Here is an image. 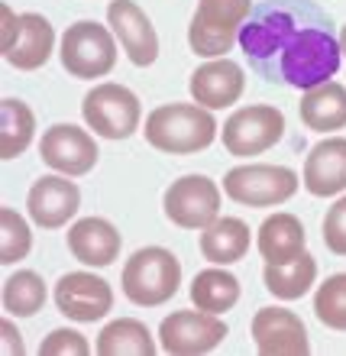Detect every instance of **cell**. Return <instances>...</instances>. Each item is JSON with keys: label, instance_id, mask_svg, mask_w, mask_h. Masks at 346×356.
<instances>
[{"label": "cell", "instance_id": "obj_1", "mask_svg": "<svg viewBox=\"0 0 346 356\" xmlns=\"http://www.w3.org/2000/svg\"><path fill=\"white\" fill-rule=\"evenodd\" d=\"M240 49L269 85L311 91L340 68V36L314 0H262L240 29Z\"/></svg>", "mask_w": 346, "mask_h": 356}, {"label": "cell", "instance_id": "obj_2", "mask_svg": "<svg viewBox=\"0 0 346 356\" xmlns=\"http://www.w3.org/2000/svg\"><path fill=\"white\" fill-rule=\"evenodd\" d=\"M217 136V120L201 104H162L146 117V143L159 152L191 156Z\"/></svg>", "mask_w": 346, "mask_h": 356}, {"label": "cell", "instance_id": "obj_3", "mask_svg": "<svg viewBox=\"0 0 346 356\" xmlns=\"http://www.w3.org/2000/svg\"><path fill=\"white\" fill-rule=\"evenodd\" d=\"M181 285V263L162 246H142L123 266V291L133 305L156 308L175 298Z\"/></svg>", "mask_w": 346, "mask_h": 356}, {"label": "cell", "instance_id": "obj_4", "mask_svg": "<svg viewBox=\"0 0 346 356\" xmlns=\"http://www.w3.org/2000/svg\"><path fill=\"white\" fill-rule=\"evenodd\" d=\"M249 13H253V0H197V10L188 26L191 52L201 58H220L224 52H230Z\"/></svg>", "mask_w": 346, "mask_h": 356}, {"label": "cell", "instance_id": "obj_5", "mask_svg": "<svg viewBox=\"0 0 346 356\" xmlns=\"http://www.w3.org/2000/svg\"><path fill=\"white\" fill-rule=\"evenodd\" d=\"M81 113H85V123L97 136H104V140H126L140 127L142 104L130 88L107 81V85H97L88 91Z\"/></svg>", "mask_w": 346, "mask_h": 356}, {"label": "cell", "instance_id": "obj_6", "mask_svg": "<svg viewBox=\"0 0 346 356\" xmlns=\"http://www.w3.org/2000/svg\"><path fill=\"white\" fill-rule=\"evenodd\" d=\"M62 65L75 78H104L117 65V42L110 29L94 19L68 26L62 36Z\"/></svg>", "mask_w": 346, "mask_h": 356}, {"label": "cell", "instance_id": "obj_7", "mask_svg": "<svg viewBox=\"0 0 346 356\" xmlns=\"http://www.w3.org/2000/svg\"><path fill=\"white\" fill-rule=\"evenodd\" d=\"M224 191L236 204L246 207H272L285 204L298 191V175L285 165H240L224 178Z\"/></svg>", "mask_w": 346, "mask_h": 356}, {"label": "cell", "instance_id": "obj_8", "mask_svg": "<svg viewBox=\"0 0 346 356\" xmlns=\"http://www.w3.org/2000/svg\"><path fill=\"white\" fill-rule=\"evenodd\" d=\"M285 136V113L269 104H253L230 113L224 123V146L233 156H259Z\"/></svg>", "mask_w": 346, "mask_h": 356}, {"label": "cell", "instance_id": "obj_9", "mask_svg": "<svg viewBox=\"0 0 346 356\" xmlns=\"http://www.w3.org/2000/svg\"><path fill=\"white\" fill-rule=\"evenodd\" d=\"M226 337V324L211 311H175L162 321L159 343L172 356H197L220 347Z\"/></svg>", "mask_w": 346, "mask_h": 356}, {"label": "cell", "instance_id": "obj_10", "mask_svg": "<svg viewBox=\"0 0 346 356\" xmlns=\"http://www.w3.org/2000/svg\"><path fill=\"white\" fill-rule=\"evenodd\" d=\"M162 204L172 224L185 227V230H204L220 217V191L211 178L185 175L169 185Z\"/></svg>", "mask_w": 346, "mask_h": 356}, {"label": "cell", "instance_id": "obj_11", "mask_svg": "<svg viewBox=\"0 0 346 356\" xmlns=\"http://www.w3.org/2000/svg\"><path fill=\"white\" fill-rule=\"evenodd\" d=\"M56 308L68 321L94 324L113 308V291L94 272H68L56 285Z\"/></svg>", "mask_w": 346, "mask_h": 356}, {"label": "cell", "instance_id": "obj_12", "mask_svg": "<svg viewBox=\"0 0 346 356\" xmlns=\"http://www.w3.org/2000/svg\"><path fill=\"white\" fill-rule=\"evenodd\" d=\"M253 343L262 356H308V327L295 311L262 308L253 318Z\"/></svg>", "mask_w": 346, "mask_h": 356}, {"label": "cell", "instance_id": "obj_13", "mask_svg": "<svg viewBox=\"0 0 346 356\" xmlns=\"http://www.w3.org/2000/svg\"><path fill=\"white\" fill-rule=\"evenodd\" d=\"M107 23H110L113 36L120 39V46L126 49L133 65H152L159 58V36L152 19L146 17V10L136 0H113L107 7Z\"/></svg>", "mask_w": 346, "mask_h": 356}, {"label": "cell", "instance_id": "obj_14", "mask_svg": "<svg viewBox=\"0 0 346 356\" xmlns=\"http://www.w3.org/2000/svg\"><path fill=\"white\" fill-rule=\"evenodd\" d=\"M39 156L49 169L62 172V175H88L97 165V143L91 133L78 130L72 123H58L46 130L39 143Z\"/></svg>", "mask_w": 346, "mask_h": 356}, {"label": "cell", "instance_id": "obj_15", "mask_svg": "<svg viewBox=\"0 0 346 356\" xmlns=\"http://www.w3.org/2000/svg\"><path fill=\"white\" fill-rule=\"evenodd\" d=\"M78 207H81V191H78L75 181H68V178H62V175H42L29 188L26 211H29V217H33L39 227H46V230L65 227L68 220L78 214Z\"/></svg>", "mask_w": 346, "mask_h": 356}, {"label": "cell", "instance_id": "obj_16", "mask_svg": "<svg viewBox=\"0 0 346 356\" xmlns=\"http://www.w3.org/2000/svg\"><path fill=\"white\" fill-rule=\"evenodd\" d=\"M246 88L243 68L230 62V58H211L191 75V97L207 111H220L240 101Z\"/></svg>", "mask_w": 346, "mask_h": 356}, {"label": "cell", "instance_id": "obj_17", "mask_svg": "<svg viewBox=\"0 0 346 356\" xmlns=\"http://www.w3.org/2000/svg\"><path fill=\"white\" fill-rule=\"evenodd\" d=\"M304 188L314 197H333L340 191H346V140L343 136L318 143L308 152Z\"/></svg>", "mask_w": 346, "mask_h": 356}, {"label": "cell", "instance_id": "obj_18", "mask_svg": "<svg viewBox=\"0 0 346 356\" xmlns=\"http://www.w3.org/2000/svg\"><path fill=\"white\" fill-rule=\"evenodd\" d=\"M68 250L81 259V263L101 269L110 266L120 256V234L110 220L104 217H81L78 224H72L68 230Z\"/></svg>", "mask_w": 346, "mask_h": 356}, {"label": "cell", "instance_id": "obj_19", "mask_svg": "<svg viewBox=\"0 0 346 356\" xmlns=\"http://www.w3.org/2000/svg\"><path fill=\"white\" fill-rule=\"evenodd\" d=\"M52 46H56L52 23H49L42 13H23V17H19V29H17V42L3 52V58H7L13 68L36 72V68H42L49 62Z\"/></svg>", "mask_w": 346, "mask_h": 356}, {"label": "cell", "instance_id": "obj_20", "mask_svg": "<svg viewBox=\"0 0 346 356\" xmlns=\"http://www.w3.org/2000/svg\"><path fill=\"white\" fill-rule=\"evenodd\" d=\"M308 236H304V224L295 214H272L262 220L259 227V256L265 263H291L298 259L304 250Z\"/></svg>", "mask_w": 346, "mask_h": 356}, {"label": "cell", "instance_id": "obj_21", "mask_svg": "<svg viewBox=\"0 0 346 356\" xmlns=\"http://www.w3.org/2000/svg\"><path fill=\"white\" fill-rule=\"evenodd\" d=\"M249 243H253V234L240 217H217L214 224L204 227V234H201V253L217 266L240 263L249 253Z\"/></svg>", "mask_w": 346, "mask_h": 356}, {"label": "cell", "instance_id": "obj_22", "mask_svg": "<svg viewBox=\"0 0 346 356\" xmlns=\"http://www.w3.org/2000/svg\"><path fill=\"white\" fill-rule=\"evenodd\" d=\"M301 120L318 133H333L346 127V88L337 81L318 85L301 97Z\"/></svg>", "mask_w": 346, "mask_h": 356}, {"label": "cell", "instance_id": "obj_23", "mask_svg": "<svg viewBox=\"0 0 346 356\" xmlns=\"http://www.w3.org/2000/svg\"><path fill=\"white\" fill-rule=\"evenodd\" d=\"M94 350L101 356H152L156 353V340L149 327L136 318H117L97 334Z\"/></svg>", "mask_w": 346, "mask_h": 356}, {"label": "cell", "instance_id": "obj_24", "mask_svg": "<svg viewBox=\"0 0 346 356\" xmlns=\"http://www.w3.org/2000/svg\"><path fill=\"white\" fill-rule=\"evenodd\" d=\"M265 289L275 295V298H285V301H295V298H304L318 279V259L311 253H301L298 259L291 263H265Z\"/></svg>", "mask_w": 346, "mask_h": 356}, {"label": "cell", "instance_id": "obj_25", "mask_svg": "<svg viewBox=\"0 0 346 356\" xmlns=\"http://www.w3.org/2000/svg\"><path fill=\"white\" fill-rule=\"evenodd\" d=\"M191 301L201 311L224 314L240 301V282L226 269H204L197 272L195 282H191Z\"/></svg>", "mask_w": 346, "mask_h": 356}, {"label": "cell", "instance_id": "obj_26", "mask_svg": "<svg viewBox=\"0 0 346 356\" xmlns=\"http://www.w3.org/2000/svg\"><path fill=\"white\" fill-rule=\"evenodd\" d=\"M46 298H49L46 282L33 269H19L3 282V311L10 318H33L36 311H42Z\"/></svg>", "mask_w": 346, "mask_h": 356}, {"label": "cell", "instance_id": "obj_27", "mask_svg": "<svg viewBox=\"0 0 346 356\" xmlns=\"http://www.w3.org/2000/svg\"><path fill=\"white\" fill-rule=\"evenodd\" d=\"M0 113H3L0 159H17L19 152L33 143V133H36V113L29 111V104L17 101V97H7V101L0 104Z\"/></svg>", "mask_w": 346, "mask_h": 356}, {"label": "cell", "instance_id": "obj_28", "mask_svg": "<svg viewBox=\"0 0 346 356\" xmlns=\"http://www.w3.org/2000/svg\"><path fill=\"white\" fill-rule=\"evenodd\" d=\"M33 250V230L13 207H0V263L13 266Z\"/></svg>", "mask_w": 346, "mask_h": 356}, {"label": "cell", "instance_id": "obj_29", "mask_svg": "<svg viewBox=\"0 0 346 356\" xmlns=\"http://www.w3.org/2000/svg\"><path fill=\"white\" fill-rule=\"evenodd\" d=\"M314 311H318L320 324L333 330H346V272L330 275L314 295Z\"/></svg>", "mask_w": 346, "mask_h": 356}, {"label": "cell", "instance_id": "obj_30", "mask_svg": "<svg viewBox=\"0 0 346 356\" xmlns=\"http://www.w3.org/2000/svg\"><path fill=\"white\" fill-rule=\"evenodd\" d=\"M42 356H88L91 347H88V340L72 327H62V330H52L46 340H42V347H39Z\"/></svg>", "mask_w": 346, "mask_h": 356}, {"label": "cell", "instance_id": "obj_31", "mask_svg": "<svg viewBox=\"0 0 346 356\" xmlns=\"http://www.w3.org/2000/svg\"><path fill=\"white\" fill-rule=\"evenodd\" d=\"M324 243L330 253L346 256V195L324 217Z\"/></svg>", "mask_w": 346, "mask_h": 356}, {"label": "cell", "instance_id": "obj_32", "mask_svg": "<svg viewBox=\"0 0 346 356\" xmlns=\"http://www.w3.org/2000/svg\"><path fill=\"white\" fill-rule=\"evenodd\" d=\"M0 17H3V52H7L13 42H17V29H19V17L3 3L0 7Z\"/></svg>", "mask_w": 346, "mask_h": 356}, {"label": "cell", "instance_id": "obj_33", "mask_svg": "<svg viewBox=\"0 0 346 356\" xmlns=\"http://www.w3.org/2000/svg\"><path fill=\"white\" fill-rule=\"evenodd\" d=\"M3 337H7L10 353H23V343H19V334H17V327H13V321H3Z\"/></svg>", "mask_w": 346, "mask_h": 356}, {"label": "cell", "instance_id": "obj_34", "mask_svg": "<svg viewBox=\"0 0 346 356\" xmlns=\"http://www.w3.org/2000/svg\"><path fill=\"white\" fill-rule=\"evenodd\" d=\"M340 49H343V56H346V26L340 29Z\"/></svg>", "mask_w": 346, "mask_h": 356}]
</instances>
